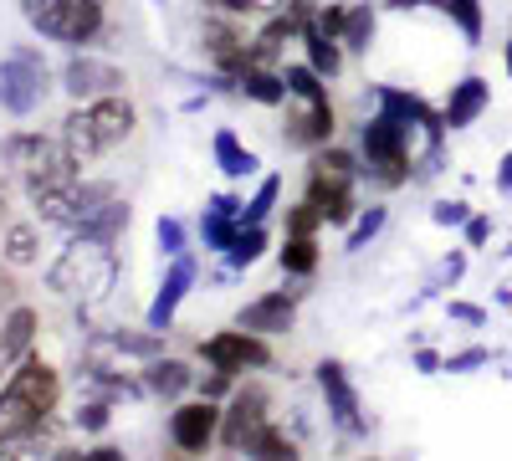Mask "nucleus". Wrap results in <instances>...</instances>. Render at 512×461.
Returning a JSON list of instances; mask_svg holds the SVG:
<instances>
[{
  "instance_id": "1",
  "label": "nucleus",
  "mask_w": 512,
  "mask_h": 461,
  "mask_svg": "<svg viewBox=\"0 0 512 461\" xmlns=\"http://www.w3.org/2000/svg\"><path fill=\"white\" fill-rule=\"evenodd\" d=\"M57 395H62L57 369L26 354L11 380L0 385V446H21L26 436H36L41 421L52 415Z\"/></svg>"
},
{
  "instance_id": "2",
  "label": "nucleus",
  "mask_w": 512,
  "mask_h": 461,
  "mask_svg": "<svg viewBox=\"0 0 512 461\" xmlns=\"http://www.w3.org/2000/svg\"><path fill=\"white\" fill-rule=\"evenodd\" d=\"M134 123H139V113H134V103H128L123 93L88 98L77 113H67V123H62V144L77 154V164H88V159L118 149L128 134H134Z\"/></svg>"
},
{
  "instance_id": "3",
  "label": "nucleus",
  "mask_w": 512,
  "mask_h": 461,
  "mask_svg": "<svg viewBox=\"0 0 512 461\" xmlns=\"http://www.w3.org/2000/svg\"><path fill=\"white\" fill-rule=\"evenodd\" d=\"M113 272H118V262H113V251H108V241H98V236H77L62 257H57V267L47 272V282H52V292H62V298H103V292L113 287Z\"/></svg>"
},
{
  "instance_id": "4",
  "label": "nucleus",
  "mask_w": 512,
  "mask_h": 461,
  "mask_svg": "<svg viewBox=\"0 0 512 461\" xmlns=\"http://www.w3.org/2000/svg\"><path fill=\"white\" fill-rule=\"evenodd\" d=\"M354 159L344 149H313V164H308V200L318 205L323 226H344L354 216Z\"/></svg>"
},
{
  "instance_id": "5",
  "label": "nucleus",
  "mask_w": 512,
  "mask_h": 461,
  "mask_svg": "<svg viewBox=\"0 0 512 461\" xmlns=\"http://www.w3.org/2000/svg\"><path fill=\"white\" fill-rule=\"evenodd\" d=\"M21 16L47 41L82 47L103 31V0H21Z\"/></svg>"
},
{
  "instance_id": "6",
  "label": "nucleus",
  "mask_w": 512,
  "mask_h": 461,
  "mask_svg": "<svg viewBox=\"0 0 512 461\" xmlns=\"http://www.w3.org/2000/svg\"><path fill=\"white\" fill-rule=\"evenodd\" d=\"M11 159H16V170L26 175L31 195L36 190H57V185H72L77 180V154L62 144V139H41V134H21L11 144Z\"/></svg>"
},
{
  "instance_id": "7",
  "label": "nucleus",
  "mask_w": 512,
  "mask_h": 461,
  "mask_svg": "<svg viewBox=\"0 0 512 461\" xmlns=\"http://www.w3.org/2000/svg\"><path fill=\"white\" fill-rule=\"evenodd\" d=\"M41 98H47V62H41L31 47L11 52L6 62H0V108L26 118L41 108Z\"/></svg>"
},
{
  "instance_id": "8",
  "label": "nucleus",
  "mask_w": 512,
  "mask_h": 461,
  "mask_svg": "<svg viewBox=\"0 0 512 461\" xmlns=\"http://www.w3.org/2000/svg\"><path fill=\"white\" fill-rule=\"evenodd\" d=\"M272 431V415H267V395L262 390H236V400H231V410L221 415V446L226 451H256V441H262Z\"/></svg>"
},
{
  "instance_id": "9",
  "label": "nucleus",
  "mask_w": 512,
  "mask_h": 461,
  "mask_svg": "<svg viewBox=\"0 0 512 461\" xmlns=\"http://www.w3.org/2000/svg\"><path fill=\"white\" fill-rule=\"evenodd\" d=\"M205 364L210 369H231V374H246V369H262L272 364V349L262 344V333H251V328H231V333H216V339H205L200 344Z\"/></svg>"
},
{
  "instance_id": "10",
  "label": "nucleus",
  "mask_w": 512,
  "mask_h": 461,
  "mask_svg": "<svg viewBox=\"0 0 512 461\" xmlns=\"http://www.w3.org/2000/svg\"><path fill=\"white\" fill-rule=\"evenodd\" d=\"M169 436H175V446L180 451H205L210 441L221 436V410H216V400H190V405H180L175 415H169Z\"/></svg>"
},
{
  "instance_id": "11",
  "label": "nucleus",
  "mask_w": 512,
  "mask_h": 461,
  "mask_svg": "<svg viewBox=\"0 0 512 461\" xmlns=\"http://www.w3.org/2000/svg\"><path fill=\"white\" fill-rule=\"evenodd\" d=\"M62 88H67L72 98H108V93L128 88V77H123L113 62H103V57H72V62L62 67Z\"/></svg>"
},
{
  "instance_id": "12",
  "label": "nucleus",
  "mask_w": 512,
  "mask_h": 461,
  "mask_svg": "<svg viewBox=\"0 0 512 461\" xmlns=\"http://www.w3.org/2000/svg\"><path fill=\"white\" fill-rule=\"evenodd\" d=\"M318 385H323V400H328V415L338 426H344L349 436H364V415H359V395L349 385V374L338 359H323L318 364Z\"/></svg>"
},
{
  "instance_id": "13",
  "label": "nucleus",
  "mask_w": 512,
  "mask_h": 461,
  "mask_svg": "<svg viewBox=\"0 0 512 461\" xmlns=\"http://www.w3.org/2000/svg\"><path fill=\"white\" fill-rule=\"evenodd\" d=\"M487 103H492V82L487 77H461L456 88H451V98H446V108H441V123L456 134V129H472V123L487 113Z\"/></svg>"
},
{
  "instance_id": "14",
  "label": "nucleus",
  "mask_w": 512,
  "mask_h": 461,
  "mask_svg": "<svg viewBox=\"0 0 512 461\" xmlns=\"http://www.w3.org/2000/svg\"><path fill=\"white\" fill-rule=\"evenodd\" d=\"M297 103H303V108L287 118V144L323 149L328 134H333V108H328V98H297Z\"/></svg>"
},
{
  "instance_id": "15",
  "label": "nucleus",
  "mask_w": 512,
  "mask_h": 461,
  "mask_svg": "<svg viewBox=\"0 0 512 461\" xmlns=\"http://www.w3.org/2000/svg\"><path fill=\"white\" fill-rule=\"evenodd\" d=\"M31 339H36V313L31 308H11V318L0 323V380L16 374V364L31 354Z\"/></svg>"
},
{
  "instance_id": "16",
  "label": "nucleus",
  "mask_w": 512,
  "mask_h": 461,
  "mask_svg": "<svg viewBox=\"0 0 512 461\" xmlns=\"http://www.w3.org/2000/svg\"><path fill=\"white\" fill-rule=\"evenodd\" d=\"M292 318H297L292 292H267V298L246 303L236 323H241V328H251V333H287V328H292Z\"/></svg>"
},
{
  "instance_id": "17",
  "label": "nucleus",
  "mask_w": 512,
  "mask_h": 461,
  "mask_svg": "<svg viewBox=\"0 0 512 461\" xmlns=\"http://www.w3.org/2000/svg\"><path fill=\"white\" fill-rule=\"evenodd\" d=\"M190 282H195V267L185 262V257H175V267H169V277L159 282V298L149 303V328H169L175 323V308H180V298L190 292Z\"/></svg>"
},
{
  "instance_id": "18",
  "label": "nucleus",
  "mask_w": 512,
  "mask_h": 461,
  "mask_svg": "<svg viewBox=\"0 0 512 461\" xmlns=\"http://www.w3.org/2000/svg\"><path fill=\"white\" fill-rule=\"evenodd\" d=\"M241 211H246V205L231 200V195L210 200V211H205V221H200V236H205L210 251H231V241H236V231H241Z\"/></svg>"
},
{
  "instance_id": "19",
  "label": "nucleus",
  "mask_w": 512,
  "mask_h": 461,
  "mask_svg": "<svg viewBox=\"0 0 512 461\" xmlns=\"http://www.w3.org/2000/svg\"><path fill=\"white\" fill-rule=\"evenodd\" d=\"M190 385H195V374H190V364H180V359H154V364L144 369V390H149V395L175 400V395H185Z\"/></svg>"
},
{
  "instance_id": "20",
  "label": "nucleus",
  "mask_w": 512,
  "mask_h": 461,
  "mask_svg": "<svg viewBox=\"0 0 512 461\" xmlns=\"http://www.w3.org/2000/svg\"><path fill=\"white\" fill-rule=\"evenodd\" d=\"M303 47H308V67H313V72H323V77H333L338 67H344V52H338L344 41L328 36V31H318L313 21H308V31H303Z\"/></svg>"
},
{
  "instance_id": "21",
  "label": "nucleus",
  "mask_w": 512,
  "mask_h": 461,
  "mask_svg": "<svg viewBox=\"0 0 512 461\" xmlns=\"http://www.w3.org/2000/svg\"><path fill=\"white\" fill-rule=\"evenodd\" d=\"M216 164H221V170H226L231 180L262 170V164H256V154H251V149H241V139H236L231 129H221V134H216Z\"/></svg>"
},
{
  "instance_id": "22",
  "label": "nucleus",
  "mask_w": 512,
  "mask_h": 461,
  "mask_svg": "<svg viewBox=\"0 0 512 461\" xmlns=\"http://www.w3.org/2000/svg\"><path fill=\"white\" fill-rule=\"evenodd\" d=\"M241 88H246V98L267 103V108L287 103V77H277V72H267V67H246V72H241Z\"/></svg>"
},
{
  "instance_id": "23",
  "label": "nucleus",
  "mask_w": 512,
  "mask_h": 461,
  "mask_svg": "<svg viewBox=\"0 0 512 461\" xmlns=\"http://www.w3.org/2000/svg\"><path fill=\"white\" fill-rule=\"evenodd\" d=\"M313 267H318V241H313V236H287V246H282V272L308 277Z\"/></svg>"
},
{
  "instance_id": "24",
  "label": "nucleus",
  "mask_w": 512,
  "mask_h": 461,
  "mask_svg": "<svg viewBox=\"0 0 512 461\" xmlns=\"http://www.w3.org/2000/svg\"><path fill=\"white\" fill-rule=\"evenodd\" d=\"M262 251H267V231H262V226H241L236 241H231V251H226V262H231V267H251Z\"/></svg>"
},
{
  "instance_id": "25",
  "label": "nucleus",
  "mask_w": 512,
  "mask_h": 461,
  "mask_svg": "<svg viewBox=\"0 0 512 461\" xmlns=\"http://www.w3.org/2000/svg\"><path fill=\"white\" fill-rule=\"evenodd\" d=\"M441 11L461 26V36H466V41H482V0H446Z\"/></svg>"
},
{
  "instance_id": "26",
  "label": "nucleus",
  "mask_w": 512,
  "mask_h": 461,
  "mask_svg": "<svg viewBox=\"0 0 512 461\" xmlns=\"http://www.w3.org/2000/svg\"><path fill=\"white\" fill-rule=\"evenodd\" d=\"M369 36H374V6H354L344 21V47L349 52H369Z\"/></svg>"
},
{
  "instance_id": "27",
  "label": "nucleus",
  "mask_w": 512,
  "mask_h": 461,
  "mask_svg": "<svg viewBox=\"0 0 512 461\" xmlns=\"http://www.w3.org/2000/svg\"><path fill=\"white\" fill-rule=\"evenodd\" d=\"M277 195H282V180H262V190H256V200H251L246 211H241V226H262Z\"/></svg>"
},
{
  "instance_id": "28",
  "label": "nucleus",
  "mask_w": 512,
  "mask_h": 461,
  "mask_svg": "<svg viewBox=\"0 0 512 461\" xmlns=\"http://www.w3.org/2000/svg\"><path fill=\"white\" fill-rule=\"evenodd\" d=\"M379 231H384V205H369V211L359 216V226L349 231V251H364Z\"/></svg>"
},
{
  "instance_id": "29",
  "label": "nucleus",
  "mask_w": 512,
  "mask_h": 461,
  "mask_svg": "<svg viewBox=\"0 0 512 461\" xmlns=\"http://www.w3.org/2000/svg\"><path fill=\"white\" fill-rule=\"evenodd\" d=\"M318 226H323V216H318L313 200H303V205H292V211H287V236H313Z\"/></svg>"
},
{
  "instance_id": "30",
  "label": "nucleus",
  "mask_w": 512,
  "mask_h": 461,
  "mask_svg": "<svg viewBox=\"0 0 512 461\" xmlns=\"http://www.w3.org/2000/svg\"><path fill=\"white\" fill-rule=\"evenodd\" d=\"M6 257H11L16 267H26V262L36 257V231H31V226H11V236H6Z\"/></svg>"
},
{
  "instance_id": "31",
  "label": "nucleus",
  "mask_w": 512,
  "mask_h": 461,
  "mask_svg": "<svg viewBox=\"0 0 512 461\" xmlns=\"http://www.w3.org/2000/svg\"><path fill=\"white\" fill-rule=\"evenodd\" d=\"M431 221L436 226H466V221H472V205H466V200H441L431 211Z\"/></svg>"
},
{
  "instance_id": "32",
  "label": "nucleus",
  "mask_w": 512,
  "mask_h": 461,
  "mask_svg": "<svg viewBox=\"0 0 512 461\" xmlns=\"http://www.w3.org/2000/svg\"><path fill=\"white\" fill-rule=\"evenodd\" d=\"M251 456H297V446H292V441H287V436L272 426L262 441H256V451H251Z\"/></svg>"
},
{
  "instance_id": "33",
  "label": "nucleus",
  "mask_w": 512,
  "mask_h": 461,
  "mask_svg": "<svg viewBox=\"0 0 512 461\" xmlns=\"http://www.w3.org/2000/svg\"><path fill=\"white\" fill-rule=\"evenodd\" d=\"M344 21H349V11H344V6H323V11L313 16V26H318V31H328V36H338V41H344Z\"/></svg>"
},
{
  "instance_id": "34",
  "label": "nucleus",
  "mask_w": 512,
  "mask_h": 461,
  "mask_svg": "<svg viewBox=\"0 0 512 461\" xmlns=\"http://www.w3.org/2000/svg\"><path fill=\"white\" fill-rule=\"evenodd\" d=\"M180 241H185L180 221H159V246H164V257H185V251H180Z\"/></svg>"
},
{
  "instance_id": "35",
  "label": "nucleus",
  "mask_w": 512,
  "mask_h": 461,
  "mask_svg": "<svg viewBox=\"0 0 512 461\" xmlns=\"http://www.w3.org/2000/svg\"><path fill=\"white\" fill-rule=\"evenodd\" d=\"M231 380H236L231 369H216V374H210V380H200V395H205V400H221V395L231 390Z\"/></svg>"
},
{
  "instance_id": "36",
  "label": "nucleus",
  "mask_w": 512,
  "mask_h": 461,
  "mask_svg": "<svg viewBox=\"0 0 512 461\" xmlns=\"http://www.w3.org/2000/svg\"><path fill=\"white\" fill-rule=\"evenodd\" d=\"M461 231H466V246H472V251L492 241V221H487V216H472V221H466Z\"/></svg>"
},
{
  "instance_id": "37",
  "label": "nucleus",
  "mask_w": 512,
  "mask_h": 461,
  "mask_svg": "<svg viewBox=\"0 0 512 461\" xmlns=\"http://www.w3.org/2000/svg\"><path fill=\"white\" fill-rule=\"evenodd\" d=\"M487 359H492L487 349H466V354H451V359H446V369H451V374H461V369H482Z\"/></svg>"
},
{
  "instance_id": "38",
  "label": "nucleus",
  "mask_w": 512,
  "mask_h": 461,
  "mask_svg": "<svg viewBox=\"0 0 512 461\" xmlns=\"http://www.w3.org/2000/svg\"><path fill=\"white\" fill-rule=\"evenodd\" d=\"M77 426H82V431H103V426H108V405H82V410H77Z\"/></svg>"
},
{
  "instance_id": "39",
  "label": "nucleus",
  "mask_w": 512,
  "mask_h": 461,
  "mask_svg": "<svg viewBox=\"0 0 512 461\" xmlns=\"http://www.w3.org/2000/svg\"><path fill=\"white\" fill-rule=\"evenodd\" d=\"M451 318H456V323H472V328H482V323H487V313H482V308H472V303H451Z\"/></svg>"
},
{
  "instance_id": "40",
  "label": "nucleus",
  "mask_w": 512,
  "mask_h": 461,
  "mask_svg": "<svg viewBox=\"0 0 512 461\" xmlns=\"http://www.w3.org/2000/svg\"><path fill=\"white\" fill-rule=\"evenodd\" d=\"M226 11H277L282 0H221Z\"/></svg>"
},
{
  "instance_id": "41",
  "label": "nucleus",
  "mask_w": 512,
  "mask_h": 461,
  "mask_svg": "<svg viewBox=\"0 0 512 461\" xmlns=\"http://www.w3.org/2000/svg\"><path fill=\"white\" fill-rule=\"evenodd\" d=\"M497 190L512 195V154H502V164H497Z\"/></svg>"
},
{
  "instance_id": "42",
  "label": "nucleus",
  "mask_w": 512,
  "mask_h": 461,
  "mask_svg": "<svg viewBox=\"0 0 512 461\" xmlns=\"http://www.w3.org/2000/svg\"><path fill=\"white\" fill-rule=\"evenodd\" d=\"M88 461H123V451L118 446H98V451H88Z\"/></svg>"
},
{
  "instance_id": "43",
  "label": "nucleus",
  "mask_w": 512,
  "mask_h": 461,
  "mask_svg": "<svg viewBox=\"0 0 512 461\" xmlns=\"http://www.w3.org/2000/svg\"><path fill=\"white\" fill-rule=\"evenodd\" d=\"M395 11H415V6H446V0H390Z\"/></svg>"
},
{
  "instance_id": "44",
  "label": "nucleus",
  "mask_w": 512,
  "mask_h": 461,
  "mask_svg": "<svg viewBox=\"0 0 512 461\" xmlns=\"http://www.w3.org/2000/svg\"><path fill=\"white\" fill-rule=\"evenodd\" d=\"M415 364H420V369H425V374H431V369H441V359H436V354H431V349H420V354H415Z\"/></svg>"
},
{
  "instance_id": "45",
  "label": "nucleus",
  "mask_w": 512,
  "mask_h": 461,
  "mask_svg": "<svg viewBox=\"0 0 512 461\" xmlns=\"http://www.w3.org/2000/svg\"><path fill=\"white\" fill-rule=\"evenodd\" d=\"M502 62H507V77H512V36H507V47H502Z\"/></svg>"
}]
</instances>
